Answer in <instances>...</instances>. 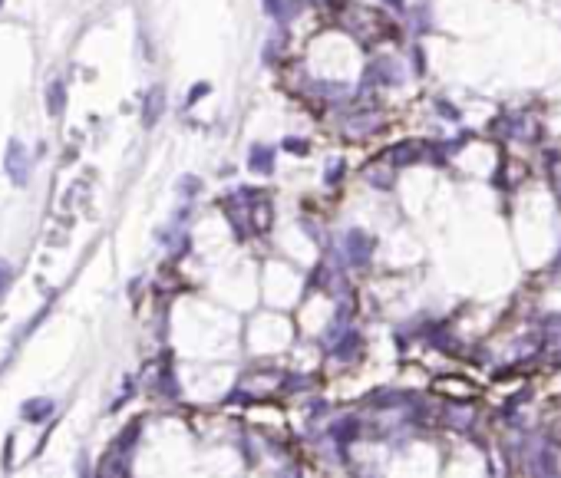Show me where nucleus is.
I'll list each match as a JSON object with an SVG mask.
<instances>
[{"label":"nucleus","mask_w":561,"mask_h":478,"mask_svg":"<svg viewBox=\"0 0 561 478\" xmlns=\"http://www.w3.org/2000/svg\"><path fill=\"white\" fill-rule=\"evenodd\" d=\"M4 172L10 175V182L13 185H27V178H30V155H27V149L17 142V139H10V145H7V152H4Z\"/></svg>","instance_id":"obj_1"},{"label":"nucleus","mask_w":561,"mask_h":478,"mask_svg":"<svg viewBox=\"0 0 561 478\" xmlns=\"http://www.w3.org/2000/svg\"><path fill=\"white\" fill-rule=\"evenodd\" d=\"M343 251H347V261H350L353 268H367L370 258H373V238L370 234H363V231H347Z\"/></svg>","instance_id":"obj_2"},{"label":"nucleus","mask_w":561,"mask_h":478,"mask_svg":"<svg viewBox=\"0 0 561 478\" xmlns=\"http://www.w3.org/2000/svg\"><path fill=\"white\" fill-rule=\"evenodd\" d=\"M248 169L257 175H271L274 172V149L271 145H255L248 155Z\"/></svg>","instance_id":"obj_3"},{"label":"nucleus","mask_w":561,"mask_h":478,"mask_svg":"<svg viewBox=\"0 0 561 478\" xmlns=\"http://www.w3.org/2000/svg\"><path fill=\"white\" fill-rule=\"evenodd\" d=\"M20 416L27 422H43L53 416V399H47V396H33V399L23 402V409H20Z\"/></svg>","instance_id":"obj_4"},{"label":"nucleus","mask_w":561,"mask_h":478,"mask_svg":"<svg viewBox=\"0 0 561 478\" xmlns=\"http://www.w3.org/2000/svg\"><path fill=\"white\" fill-rule=\"evenodd\" d=\"M162 109H165V93H162L159 86L149 89V96H145V109H143V125H145V129H152V125L159 123Z\"/></svg>","instance_id":"obj_5"},{"label":"nucleus","mask_w":561,"mask_h":478,"mask_svg":"<svg viewBox=\"0 0 561 478\" xmlns=\"http://www.w3.org/2000/svg\"><path fill=\"white\" fill-rule=\"evenodd\" d=\"M373 129H380V115H377V113L353 115V119L343 123V132H347V135H367V132H373Z\"/></svg>","instance_id":"obj_6"},{"label":"nucleus","mask_w":561,"mask_h":478,"mask_svg":"<svg viewBox=\"0 0 561 478\" xmlns=\"http://www.w3.org/2000/svg\"><path fill=\"white\" fill-rule=\"evenodd\" d=\"M357 350H360V336L353 334V330H347V334L340 336V343L331 346V353L337 356V360H353V356H357Z\"/></svg>","instance_id":"obj_7"},{"label":"nucleus","mask_w":561,"mask_h":478,"mask_svg":"<svg viewBox=\"0 0 561 478\" xmlns=\"http://www.w3.org/2000/svg\"><path fill=\"white\" fill-rule=\"evenodd\" d=\"M63 109H67V86H63V83H50L47 113L50 115H63Z\"/></svg>","instance_id":"obj_8"},{"label":"nucleus","mask_w":561,"mask_h":478,"mask_svg":"<svg viewBox=\"0 0 561 478\" xmlns=\"http://www.w3.org/2000/svg\"><path fill=\"white\" fill-rule=\"evenodd\" d=\"M393 165H409V162H419V145H413V142H403V145H396L393 149Z\"/></svg>","instance_id":"obj_9"},{"label":"nucleus","mask_w":561,"mask_h":478,"mask_svg":"<svg viewBox=\"0 0 561 478\" xmlns=\"http://www.w3.org/2000/svg\"><path fill=\"white\" fill-rule=\"evenodd\" d=\"M357 432H360V422H357V419H343V422L333 426V436H337L340 442H350Z\"/></svg>","instance_id":"obj_10"},{"label":"nucleus","mask_w":561,"mask_h":478,"mask_svg":"<svg viewBox=\"0 0 561 478\" xmlns=\"http://www.w3.org/2000/svg\"><path fill=\"white\" fill-rule=\"evenodd\" d=\"M373 406H400V402H409V396L403 392H380V396H370Z\"/></svg>","instance_id":"obj_11"},{"label":"nucleus","mask_w":561,"mask_h":478,"mask_svg":"<svg viewBox=\"0 0 561 478\" xmlns=\"http://www.w3.org/2000/svg\"><path fill=\"white\" fill-rule=\"evenodd\" d=\"M446 422H449V426H456V429H469V422H472V412H469V409H449Z\"/></svg>","instance_id":"obj_12"},{"label":"nucleus","mask_w":561,"mask_h":478,"mask_svg":"<svg viewBox=\"0 0 561 478\" xmlns=\"http://www.w3.org/2000/svg\"><path fill=\"white\" fill-rule=\"evenodd\" d=\"M367 178H370V185H377V188H390L393 178L387 169H367Z\"/></svg>","instance_id":"obj_13"},{"label":"nucleus","mask_w":561,"mask_h":478,"mask_svg":"<svg viewBox=\"0 0 561 478\" xmlns=\"http://www.w3.org/2000/svg\"><path fill=\"white\" fill-rule=\"evenodd\" d=\"M261 4H265V10H267V13H271V17H274V20H281V23H284L287 10H284V4H281V0H261Z\"/></svg>","instance_id":"obj_14"},{"label":"nucleus","mask_w":561,"mask_h":478,"mask_svg":"<svg viewBox=\"0 0 561 478\" xmlns=\"http://www.w3.org/2000/svg\"><path fill=\"white\" fill-rule=\"evenodd\" d=\"M10 278H13V271H10V264L4 258H0V297L7 294V287H10Z\"/></svg>","instance_id":"obj_15"},{"label":"nucleus","mask_w":561,"mask_h":478,"mask_svg":"<svg viewBox=\"0 0 561 478\" xmlns=\"http://www.w3.org/2000/svg\"><path fill=\"white\" fill-rule=\"evenodd\" d=\"M343 169H347V165H343L340 159H337V162H331V169H327V182H331V185H337V182H340Z\"/></svg>","instance_id":"obj_16"},{"label":"nucleus","mask_w":561,"mask_h":478,"mask_svg":"<svg viewBox=\"0 0 561 478\" xmlns=\"http://www.w3.org/2000/svg\"><path fill=\"white\" fill-rule=\"evenodd\" d=\"M179 191H182V195H199V191H201V182L189 175V178H185V182L179 185Z\"/></svg>","instance_id":"obj_17"},{"label":"nucleus","mask_w":561,"mask_h":478,"mask_svg":"<svg viewBox=\"0 0 561 478\" xmlns=\"http://www.w3.org/2000/svg\"><path fill=\"white\" fill-rule=\"evenodd\" d=\"M205 93H209V83H199V86H195V89H191V93H189V99H185V106H195V103H199V99H201V96H205Z\"/></svg>","instance_id":"obj_18"},{"label":"nucleus","mask_w":561,"mask_h":478,"mask_svg":"<svg viewBox=\"0 0 561 478\" xmlns=\"http://www.w3.org/2000/svg\"><path fill=\"white\" fill-rule=\"evenodd\" d=\"M284 149H291L294 155H307V142H304V139H287Z\"/></svg>","instance_id":"obj_19"},{"label":"nucleus","mask_w":561,"mask_h":478,"mask_svg":"<svg viewBox=\"0 0 561 478\" xmlns=\"http://www.w3.org/2000/svg\"><path fill=\"white\" fill-rule=\"evenodd\" d=\"M439 113L449 115V119H456V109H452V106H446V103H439Z\"/></svg>","instance_id":"obj_20"},{"label":"nucleus","mask_w":561,"mask_h":478,"mask_svg":"<svg viewBox=\"0 0 561 478\" xmlns=\"http://www.w3.org/2000/svg\"><path fill=\"white\" fill-rule=\"evenodd\" d=\"M387 4H390V7H403V0H387Z\"/></svg>","instance_id":"obj_21"},{"label":"nucleus","mask_w":561,"mask_h":478,"mask_svg":"<svg viewBox=\"0 0 561 478\" xmlns=\"http://www.w3.org/2000/svg\"><path fill=\"white\" fill-rule=\"evenodd\" d=\"M0 4H4V0H0Z\"/></svg>","instance_id":"obj_22"}]
</instances>
